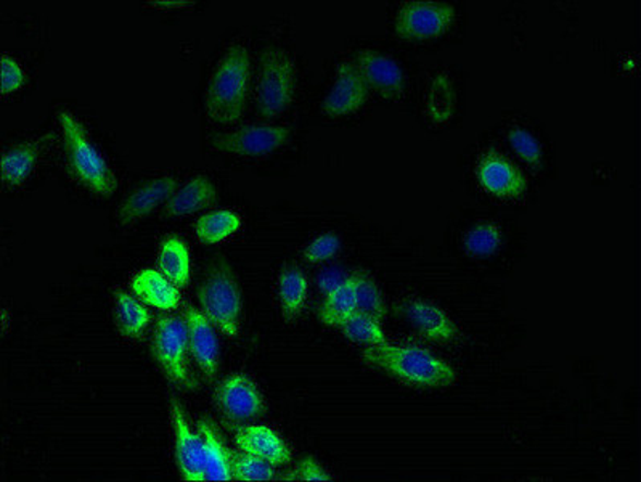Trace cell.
Returning a JSON list of instances; mask_svg holds the SVG:
<instances>
[{
	"instance_id": "obj_1",
	"label": "cell",
	"mask_w": 641,
	"mask_h": 482,
	"mask_svg": "<svg viewBox=\"0 0 641 482\" xmlns=\"http://www.w3.org/2000/svg\"><path fill=\"white\" fill-rule=\"evenodd\" d=\"M363 361L392 378L415 388H449L459 379L455 368L425 348L384 343L365 348Z\"/></svg>"
},
{
	"instance_id": "obj_2",
	"label": "cell",
	"mask_w": 641,
	"mask_h": 482,
	"mask_svg": "<svg viewBox=\"0 0 641 482\" xmlns=\"http://www.w3.org/2000/svg\"><path fill=\"white\" fill-rule=\"evenodd\" d=\"M251 58L245 46H232L217 63L206 92V111L213 121L234 125L244 115L250 87Z\"/></svg>"
},
{
	"instance_id": "obj_3",
	"label": "cell",
	"mask_w": 641,
	"mask_h": 482,
	"mask_svg": "<svg viewBox=\"0 0 641 482\" xmlns=\"http://www.w3.org/2000/svg\"><path fill=\"white\" fill-rule=\"evenodd\" d=\"M58 125L63 132L64 153L71 174L92 193L111 197L118 188V180L107 160L95 149L83 122L68 109H60Z\"/></svg>"
},
{
	"instance_id": "obj_4",
	"label": "cell",
	"mask_w": 641,
	"mask_h": 482,
	"mask_svg": "<svg viewBox=\"0 0 641 482\" xmlns=\"http://www.w3.org/2000/svg\"><path fill=\"white\" fill-rule=\"evenodd\" d=\"M198 303L201 314L223 331L225 337L235 338L240 331L244 299L234 269L225 259H216L207 269L200 289Z\"/></svg>"
},
{
	"instance_id": "obj_5",
	"label": "cell",
	"mask_w": 641,
	"mask_h": 482,
	"mask_svg": "<svg viewBox=\"0 0 641 482\" xmlns=\"http://www.w3.org/2000/svg\"><path fill=\"white\" fill-rule=\"evenodd\" d=\"M189 351V328L186 317L173 314L159 316L152 334L153 358L174 386L192 391L197 389V383L190 375L187 362Z\"/></svg>"
},
{
	"instance_id": "obj_6",
	"label": "cell",
	"mask_w": 641,
	"mask_h": 482,
	"mask_svg": "<svg viewBox=\"0 0 641 482\" xmlns=\"http://www.w3.org/2000/svg\"><path fill=\"white\" fill-rule=\"evenodd\" d=\"M296 87V67L285 50L269 47L261 55L256 107L262 118H275L292 105Z\"/></svg>"
},
{
	"instance_id": "obj_7",
	"label": "cell",
	"mask_w": 641,
	"mask_h": 482,
	"mask_svg": "<svg viewBox=\"0 0 641 482\" xmlns=\"http://www.w3.org/2000/svg\"><path fill=\"white\" fill-rule=\"evenodd\" d=\"M456 20L455 7L432 0H412L399 7L394 34L404 40H431L441 37Z\"/></svg>"
},
{
	"instance_id": "obj_8",
	"label": "cell",
	"mask_w": 641,
	"mask_h": 482,
	"mask_svg": "<svg viewBox=\"0 0 641 482\" xmlns=\"http://www.w3.org/2000/svg\"><path fill=\"white\" fill-rule=\"evenodd\" d=\"M292 129L288 126L248 125L211 137V146L228 155L261 158L286 145Z\"/></svg>"
},
{
	"instance_id": "obj_9",
	"label": "cell",
	"mask_w": 641,
	"mask_h": 482,
	"mask_svg": "<svg viewBox=\"0 0 641 482\" xmlns=\"http://www.w3.org/2000/svg\"><path fill=\"white\" fill-rule=\"evenodd\" d=\"M170 420H173L174 458L177 470L186 482L204 480V443L198 431L187 422L182 403L176 396L170 398Z\"/></svg>"
},
{
	"instance_id": "obj_10",
	"label": "cell",
	"mask_w": 641,
	"mask_h": 482,
	"mask_svg": "<svg viewBox=\"0 0 641 482\" xmlns=\"http://www.w3.org/2000/svg\"><path fill=\"white\" fill-rule=\"evenodd\" d=\"M217 409L230 422H248L264 413L265 403L261 391L247 375L227 376L217 385L214 392Z\"/></svg>"
},
{
	"instance_id": "obj_11",
	"label": "cell",
	"mask_w": 641,
	"mask_h": 482,
	"mask_svg": "<svg viewBox=\"0 0 641 482\" xmlns=\"http://www.w3.org/2000/svg\"><path fill=\"white\" fill-rule=\"evenodd\" d=\"M394 310L426 340L450 343L459 337L455 321L438 304L425 299H404L395 304Z\"/></svg>"
},
{
	"instance_id": "obj_12",
	"label": "cell",
	"mask_w": 641,
	"mask_h": 482,
	"mask_svg": "<svg viewBox=\"0 0 641 482\" xmlns=\"http://www.w3.org/2000/svg\"><path fill=\"white\" fill-rule=\"evenodd\" d=\"M477 180L484 191L502 200H517L527 191L526 176L494 150H489L477 163Z\"/></svg>"
},
{
	"instance_id": "obj_13",
	"label": "cell",
	"mask_w": 641,
	"mask_h": 482,
	"mask_svg": "<svg viewBox=\"0 0 641 482\" xmlns=\"http://www.w3.org/2000/svg\"><path fill=\"white\" fill-rule=\"evenodd\" d=\"M354 63L363 74L368 87L380 92L383 97L391 98V101L404 98V71L391 55L373 49H364L356 55Z\"/></svg>"
},
{
	"instance_id": "obj_14",
	"label": "cell",
	"mask_w": 641,
	"mask_h": 482,
	"mask_svg": "<svg viewBox=\"0 0 641 482\" xmlns=\"http://www.w3.org/2000/svg\"><path fill=\"white\" fill-rule=\"evenodd\" d=\"M371 89L357 70L354 60H343L337 64V80L323 101V111L330 116H344L356 113L367 104Z\"/></svg>"
},
{
	"instance_id": "obj_15",
	"label": "cell",
	"mask_w": 641,
	"mask_h": 482,
	"mask_svg": "<svg viewBox=\"0 0 641 482\" xmlns=\"http://www.w3.org/2000/svg\"><path fill=\"white\" fill-rule=\"evenodd\" d=\"M183 317L189 328L190 354L203 378L206 381H214L219 372V343L213 324L190 304H187Z\"/></svg>"
},
{
	"instance_id": "obj_16",
	"label": "cell",
	"mask_w": 641,
	"mask_h": 482,
	"mask_svg": "<svg viewBox=\"0 0 641 482\" xmlns=\"http://www.w3.org/2000/svg\"><path fill=\"white\" fill-rule=\"evenodd\" d=\"M177 186H179V180L176 177L162 176L135 188L131 195L122 200L121 207H119V222L124 227L135 224L140 219L155 211L156 208L166 204V201L177 190Z\"/></svg>"
},
{
	"instance_id": "obj_17",
	"label": "cell",
	"mask_w": 641,
	"mask_h": 482,
	"mask_svg": "<svg viewBox=\"0 0 641 482\" xmlns=\"http://www.w3.org/2000/svg\"><path fill=\"white\" fill-rule=\"evenodd\" d=\"M234 440L241 452L261 458L275 467L288 465L292 461L288 444L268 426L251 425L235 428Z\"/></svg>"
},
{
	"instance_id": "obj_18",
	"label": "cell",
	"mask_w": 641,
	"mask_h": 482,
	"mask_svg": "<svg viewBox=\"0 0 641 482\" xmlns=\"http://www.w3.org/2000/svg\"><path fill=\"white\" fill-rule=\"evenodd\" d=\"M217 200L216 186L207 177L198 176L177 187L173 197L166 201L163 214L165 218H186L204 208L214 204Z\"/></svg>"
},
{
	"instance_id": "obj_19",
	"label": "cell",
	"mask_w": 641,
	"mask_h": 482,
	"mask_svg": "<svg viewBox=\"0 0 641 482\" xmlns=\"http://www.w3.org/2000/svg\"><path fill=\"white\" fill-rule=\"evenodd\" d=\"M54 142V136H44L31 142L20 143L7 150L2 156V177L3 183L10 187H19L28 179L33 173L37 160L44 152L49 149Z\"/></svg>"
},
{
	"instance_id": "obj_20",
	"label": "cell",
	"mask_w": 641,
	"mask_h": 482,
	"mask_svg": "<svg viewBox=\"0 0 641 482\" xmlns=\"http://www.w3.org/2000/svg\"><path fill=\"white\" fill-rule=\"evenodd\" d=\"M132 292L142 303L155 307L158 310L177 309L180 304L179 289L170 280L166 279L159 270L143 269L131 282Z\"/></svg>"
},
{
	"instance_id": "obj_21",
	"label": "cell",
	"mask_w": 641,
	"mask_h": 482,
	"mask_svg": "<svg viewBox=\"0 0 641 482\" xmlns=\"http://www.w3.org/2000/svg\"><path fill=\"white\" fill-rule=\"evenodd\" d=\"M198 433L204 443V480L230 481V460H228V447L225 446L223 436L211 420L198 419Z\"/></svg>"
},
{
	"instance_id": "obj_22",
	"label": "cell",
	"mask_w": 641,
	"mask_h": 482,
	"mask_svg": "<svg viewBox=\"0 0 641 482\" xmlns=\"http://www.w3.org/2000/svg\"><path fill=\"white\" fill-rule=\"evenodd\" d=\"M277 293L283 319L298 320L305 310L309 293L306 273L296 264H286L278 273Z\"/></svg>"
},
{
	"instance_id": "obj_23",
	"label": "cell",
	"mask_w": 641,
	"mask_h": 482,
	"mask_svg": "<svg viewBox=\"0 0 641 482\" xmlns=\"http://www.w3.org/2000/svg\"><path fill=\"white\" fill-rule=\"evenodd\" d=\"M356 313V279H354V273H351L340 286L327 295V299L320 304L319 310H317V316L327 327L340 328V325H343Z\"/></svg>"
},
{
	"instance_id": "obj_24",
	"label": "cell",
	"mask_w": 641,
	"mask_h": 482,
	"mask_svg": "<svg viewBox=\"0 0 641 482\" xmlns=\"http://www.w3.org/2000/svg\"><path fill=\"white\" fill-rule=\"evenodd\" d=\"M158 270L177 289L189 285L190 251L182 238L170 235L163 240L158 251Z\"/></svg>"
},
{
	"instance_id": "obj_25",
	"label": "cell",
	"mask_w": 641,
	"mask_h": 482,
	"mask_svg": "<svg viewBox=\"0 0 641 482\" xmlns=\"http://www.w3.org/2000/svg\"><path fill=\"white\" fill-rule=\"evenodd\" d=\"M115 317L119 333L128 340L142 337L152 319L149 309L122 290H115Z\"/></svg>"
},
{
	"instance_id": "obj_26",
	"label": "cell",
	"mask_w": 641,
	"mask_h": 482,
	"mask_svg": "<svg viewBox=\"0 0 641 482\" xmlns=\"http://www.w3.org/2000/svg\"><path fill=\"white\" fill-rule=\"evenodd\" d=\"M241 227V218L234 211L219 210L201 215L195 224L198 240L204 245H216L237 234Z\"/></svg>"
},
{
	"instance_id": "obj_27",
	"label": "cell",
	"mask_w": 641,
	"mask_h": 482,
	"mask_svg": "<svg viewBox=\"0 0 641 482\" xmlns=\"http://www.w3.org/2000/svg\"><path fill=\"white\" fill-rule=\"evenodd\" d=\"M503 245V232L500 225L492 222H480L466 232L463 237V248L472 258H492Z\"/></svg>"
},
{
	"instance_id": "obj_28",
	"label": "cell",
	"mask_w": 641,
	"mask_h": 482,
	"mask_svg": "<svg viewBox=\"0 0 641 482\" xmlns=\"http://www.w3.org/2000/svg\"><path fill=\"white\" fill-rule=\"evenodd\" d=\"M357 293V313L365 314L371 319L381 321L387 319V304L381 295L380 286L373 277L365 270H354Z\"/></svg>"
},
{
	"instance_id": "obj_29",
	"label": "cell",
	"mask_w": 641,
	"mask_h": 482,
	"mask_svg": "<svg viewBox=\"0 0 641 482\" xmlns=\"http://www.w3.org/2000/svg\"><path fill=\"white\" fill-rule=\"evenodd\" d=\"M232 480L244 482L271 481L275 478V465L247 452L228 449Z\"/></svg>"
},
{
	"instance_id": "obj_30",
	"label": "cell",
	"mask_w": 641,
	"mask_h": 482,
	"mask_svg": "<svg viewBox=\"0 0 641 482\" xmlns=\"http://www.w3.org/2000/svg\"><path fill=\"white\" fill-rule=\"evenodd\" d=\"M340 330L347 340L364 344L365 348L381 346V344L388 343L381 321L371 319L365 314H354L343 325H340Z\"/></svg>"
},
{
	"instance_id": "obj_31",
	"label": "cell",
	"mask_w": 641,
	"mask_h": 482,
	"mask_svg": "<svg viewBox=\"0 0 641 482\" xmlns=\"http://www.w3.org/2000/svg\"><path fill=\"white\" fill-rule=\"evenodd\" d=\"M508 142L524 163L530 164L534 169H541L544 164V149H542L537 137L531 134L526 129L513 128L508 132Z\"/></svg>"
},
{
	"instance_id": "obj_32",
	"label": "cell",
	"mask_w": 641,
	"mask_h": 482,
	"mask_svg": "<svg viewBox=\"0 0 641 482\" xmlns=\"http://www.w3.org/2000/svg\"><path fill=\"white\" fill-rule=\"evenodd\" d=\"M341 238L335 232H327V234L319 235L313 238L309 245L306 246L302 251V258L310 264H317V262L329 261V259L335 258L341 249Z\"/></svg>"
},
{
	"instance_id": "obj_33",
	"label": "cell",
	"mask_w": 641,
	"mask_h": 482,
	"mask_svg": "<svg viewBox=\"0 0 641 482\" xmlns=\"http://www.w3.org/2000/svg\"><path fill=\"white\" fill-rule=\"evenodd\" d=\"M289 481H313V482H330L333 478L330 477L329 471L319 463L313 457H302L296 463L295 470L286 477Z\"/></svg>"
},
{
	"instance_id": "obj_34",
	"label": "cell",
	"mask_w": 641,
	"mask_h": 482,
	"mask_svg": "<svg viewBox=\"0 0 641 482\" xmlns=\"http://www.w3.org/2000/svg\"><path fill=\"white\" fill-rule=\"evenodd\" d=\"M25 82V71L20 67L19 61L10 55L2 57V92L3 94H12L19 91Z\"/></svg>"
},
{
	"instance_id": "obj_35",
	"label": "cell",
	"mask_w": 641,
	"mask_h": 482,
	"mask_svg": "<svg viewBox=\"0 0 641 482\" xmlns=\"http://www.w3.org/2000/svg\"><path fill=\"white\" fill-rule=\"evenodd\" d=\"M344 279H346V277H344L340 270H325V272L319 277V285L320 289L325 290L327 295H329L330 292H333L336 286H340L341 283L344 282Z\"/></svg>"
}]
</instances>
